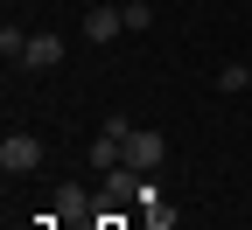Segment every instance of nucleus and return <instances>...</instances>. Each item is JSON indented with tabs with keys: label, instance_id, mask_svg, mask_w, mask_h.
<instances>
[{
	"label": "nucleus",
	"instance_id": "obj_1",
	"mask_svg": "<svg viewBox=\"0 0 252 230\" xmlns=\"http://www.w3.org/2000/svg\"><path fill=\"white\" fill-rule=\"evenodd\" d=\"M0 168H7V175H35L42 168V140L35 133H7V140H0Z\"/></svg>",
	"mask_w": 252,
	"mask_h": 230
},
{
	"label": "nucleus",
	"instance_id": "obj_2",
	"mask_svg": "<svg viewBox=\"0 0 252 230\" xmlns=\"http://www.w3.org/2000/svg\"><path fill=\"white\" fill-rule=\"evenodd\" d=\"M161 160H168V140L161 133H133V140H126V168H133V175L161 168Z\"/></svg>",
	"mask_w": 252,
	"mask_h": 230
},
{
	"label": "nucleus",
	"instance_id": "obj_3",
	"mask_svg": "<svg viewBox=\"0 0 252 230\" xmlns=\"http://www.w3.org/2000/svg\"><path fill=\"white\" fill-rule=\"evenodd\" d=\"M119 28H126V14H119V7H91V14H84V42H112Z\"/></svg>",
	"mask_w": 252,
	"mask_h": 230
},
{
	"label": "nucleus",
	"instance_id": "obj_4",
	"mask_svg": "<svg viewBox=\"0 0 252 230\" xmlns=\"http://www.w3.org/2000/svg\"><path fill=\"white\" fill-rule=\"evenodd\" d=\"M56 216H63V223H84V216H91V195H84L77 181H63V188H56Z\"/></svg>",
	"mask_w": 252,
	"mask_h": 230
},
{
	"label": "nucleus",
	"instance_id": "obj_5",
	"mask_svg": "<svg viewBox=\"0 0 252 230\" xmlns=\"http://www.w3.org/2000/svg\"><path fill=\"white\" fill-rule=\"evenodd\" d=\"M56 63H63V42H56V35H35V42H28V63H21V70H56Z\"/></svg>",
	"mask_w": 252,
	"mask_h": 230
},
{
	"label": "nucleus",
	"instance_id": "obj_6",
	"mask_svg": "<svg viewBox=\"0 0 252 230\" xmlns=\"http://www.w3.org/2000/svg\"><path fill=\"white\" fill-rule=\"evenodd\" d=\"M126 195H133V181H126V168H112V175L98 181V203H105V209H119Z\"/></svg>",
	"mask_w": 252,
	"mask_h": 230
},
{
	"label": "nucleus",
	"instance_id": "obj_7",
	"mask_svg": "<svg viewBox=\"0 0 252 230\" xmlns=\"http://www.w3.org/2000/svg\"><path fill=\"white\" fill-rule=\"evenodd\" d=\"M28 42H35V35H21V28L7 21V28H0V56H7V63H28Z\"/></svg>",
	"mask_w": 252,
	"mask_h": 230
},
{
	"label": "nucleus",
	"instance_id": "obj_8",
	"mask_svg": "<svg viewBox=\"0 0 252 230\" xmlns=\"http://www.w3.org/2000/svg\"><path fill=\"white\" fill-rule=\"evenodd\" d=\"M217 84H224V91H252V63H224Z\"/></svg>",
	"mask_w": 252,
	"mask_h": 230
},
{
	"label": "nucleus",
	"instance_id": "obj_9",
	"mask_svg": "<svg viewBox=\"0 0 252 230\" xmlns=\"http://www.w3.org/2000/svg\"><path fill=\"white\" fill-rule=\"evenodd\" d=\"M119 14H126V28H147V21H154L147 0H119Z\"/></svg>",
	"mask_w": 252,
	"mask_h": 230
}]
</instances>
